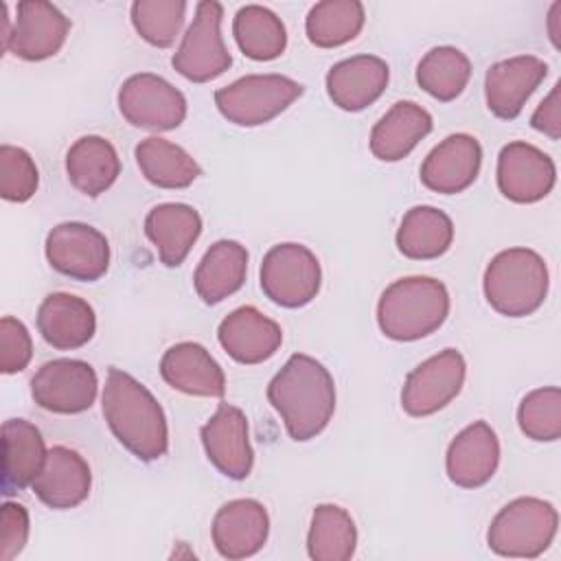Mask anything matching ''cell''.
I'll return each instance as SVG.
<instances>
[{
	"label": "cell",
	"mask_w": 561,
	"mask_h": 561,
	"mask_svg": "<svg viewBox=\"0 0 561 561\" xmlns=\"http://www.w3.org/2000/svg\"><path fill=\"white\" fill-rule=\"evenodd\" d=\"M145 234L167 267H178L202 234V217L188 204H160L145 217Z\"/></svg>",
	"instance_id": "25"
},
{
	"label": "cell",
	"mask_w": 561,
	"mask_h": 561,
	"mask_svg": "<svg viewBox=\"0 0 561 561\" xmlns=\"http://www.w3.org/2000/svg\"><path fill=\"white\" fill-rule=\"evenodd\" d=\"M221 348L239 364L267 362L283 344V329L256 307H239L230 311L217 327Z\"/></svg>",
	"instance_id": "20"
},
{
	"label": "cell",
	"mask_w": 561,
	"mask_h": 561,
	"mask_svg": "<svg viewBox=\"0 0 561 561\" xmlns=\"http://www.w3.org/2000/svg\"><path fill=\"white\" fill-rule=\"evenodd\" d=\"M267 401L285 423L289 438H316L335 412V381L311 355L294 353L267 386Z\"/></svg>",
	"instance_id": "1"
},
{
	"label": "cell",
	"mask_w": 561,
	"mask_h": 561,
	"mask_svg": "<svg viewBox=\"0 0 561 561\" xmlns=\"http://www.w3.org/2000/svg\"><path fill=\"white\" fill-rule=\"evenodd\" d=\"M232 35L241 53L254 61H272L287 48V28L283 20L261 4H245L237 11Z\"/></svg>",
	"instance_id": "32"
},
{
	"label": "cell",
	"mask_w": 561,
	"mask_h": 561,
	"mask_svg": "<svg viewBox=\"0 0 561 561\" xmlns=\"http://www.w3.org/2000/svg\"><path fill=\"white\" fill-rule=\"evenodd\" d=\"M259 283L274 305L287 309L305 307L320 291V261L302 243H278L263 256Z\"/></svg>",
	"instance_id": "7"
},
{
	"label": "cell",
	"mask_w": 561,
	"mask_h": 561,
	"mask_svg": "<svg viewBox=\"0 0 561 561\" xmlns=\"http://www.w3.org/2000/svg\"><path fill=\"white\" fill-rule=\"evenodd\" d=\"M248 274V250L239 241H215L193 274L197 296L206 305H217L239 291Z\"/></svg>",
	"instance_id": "28"
},
{
	"label": "cell",
	"mask_w": 561,
	"mask_h": 561,
	"mask_svg": "<svg viewBox=\"0 0 561 561\" xmlns=\"http://www.w3.org/2000/svg\"><path fill=\"white\" fill-rule=\"evenodd\" d=\"M397 248L414 261L443 256L454 241V224L447 213L434 206H412L397 230Z\"/></svg>",
	"instance_id": "31"
},
{
	"label": "cell",
	"mask_w": 561,
	"mask_h": 561,
	"mask_svg": "<svg viewBox=\"0 0 561 561\" xmlns=\"http://www.w3.org/2000/svg\"><path fill=\"white\" fill-rule=\"evenodd\" d=\"M31 489L48 508L66 511L88 500L92 489V471L88 460L64 445L48 449L39 476Z\"/></svg>",
	"instance_id": "21"
},
{
	"label": "cell",
	"mask_w": 561,
	"mask_h": 561,
	"mask_svg": "<svg viewBox=\"0 0 561 561\" xmlns=\"http://www.w3.org/2000/svg\"><path fill=\"white\" fill-rule=\"evenodd\" d=\"M449 316V291L432 276H405L390 283L377 302L381 333L397 342L432 335Z\"/></svg>",
	"instance_id": "3"
},
{
	"label": "cell",
	"mask_w": 561,
	"mask_h": 561,
	"mask_svg": "<svg viewBox=\"0 0 561 561\" xmlns=\"http://www.w3.org/2000/svg\"><path fill=\"white\" fill-rule=\"evenodd\" d=\"M39 184V171L31 153L22 147H0V195L7 202H28Z\"/></svg>",
	"instance_id": "38"
},
{
	"label": "cell",
	"mask_w": 561,
	"mask_h": 561,
	"mask_svg": "<svg viewBox=\"0 0 561 561\" xmlns=\"http://www.w3.org/2000/svg\"><path fill=\"white\" fill-rule=\"evenodd\" d=\"M199 438L213 467L230 478L245 480L254 465V451L248 436V419L241 408L219 403L215 414L202 425Z\"/></svg>",
	"instance_id": "15"
},
{
	"label": "cell",
	"mask_w": 561,
	"mask_h": 561,
	"mask_svg": "<svg viewBox=\"0 0 561 561\" xmlns=\"http://www.w3.org/2000/svg\"><path fill=\"white\" fill-rule=\"evenodd\" d=\"M184 0H136L131 4V24L136 33L156 48H169L184 24Z\"/></svg>",
	"instance_id": "36"
},
{
	"label": "cell",
	"mask_w": 561,
	"mask_h": 561,
	"mask_svg": "<svg viewBox=\"0 0 561 561\" xmlns=\"http://www.w3.org/2000/svg\"><path fill=\"white\" fill-rule=\"evenodd\" d=\"M517 425L530 440H557L561 436V390L557 386L530 390L517 408Z\"/></svg>",
	"instance_id": "37"
},
{
	"label": "cell",
	"mask_w": 561,
	"mask_h": 561,
	"mask_svg": "<svg viewBox=\"0 0 561 561\" xmlns=\"http://www.w3.org/2000/svg\"><path fill=\"white\" fill-rule=\"evenodd\" d=\"M70 184L85 197H99L121 175V158L103 136H81L66 153Z\"/></svg>",
	"instance_id": "29"
},
{
	"label": "cell",
	"mask_w": 561,
	"mask_h": 561,
	"mask_svg": "<svg viewBox=\"0 0 561 561\" xmlns=\"http://www.w3.org/2000/svg\"><path fill=\"white\" fill-rule=\"evenodd\" d=\"M101 408L114 438L140 460H158L169 449V425L151 390L121 368H110Z\"/></svg>",
	"instance_id": "2"
},
{
	"label": "cell",
	"mask_w": 561,
	"mask_h": 561,
	"mask_svg": "<svg viewBox=\"0 0 561 561\" xmlns=\"http://www.w3.org/2000/svg\"><path fill=\"white\" fill-rule=\"evenodd\" d=\"M123 118L140 129L169 131L186 118V99L167 79L153 72H138L123 81L118 90Z\"/></svg>",
	"instance_id": "9"
},
{
	"label": "cell",
	"mask_w": 561,
	"mask_h": 561,
	"mask_svg": "<svg viewBox=\"0 0 561 561\" xmlns=\"http://www.w3.org/2000/svg\"><path fill=\"white\" fill-rule=\"evenodd\" d=\"M467 364L460 351L445 348L408 373L401 388V408L410 416H430L449 405L462 390Z\"/></svg>",
	"instance_id": "10"
},
{
	"label": "cell",
	"mask_w": 561,
	"mask_h": 561,
	"mask_svg": "<svg viewBox=\"0 0 561 561\" xmlns=\"http://www.w3.org/2000/svg\"><path fill=\"white\" fill-rule=\"evenodd\" d=\"M548 33L554 48H561V2H554L548 11Z\"/></svg>",
	"instance_id": "42"
},
{
	"label": "cell",
	"mask_w": 561,
	"mask_h": 561,
	"mask_svg": "<svg viewBox=\"0 0 561 561\" xmlns=\"http://www.w3.org/2000/svg\"><path fill=\"white\" fill-rule=\"evenodd\" d=\"M482 164V147L469 134H451L440 140L421 164V182L440 195H456L469 188Z\"/></svg>",
	"instance_id": "18"
},
{
	"label": "cell",
	"mask_w": 561,
	"mask_h": 561,
	"mask_svg": "<svg viewBox=\"0 0 561 561\" xmlns=\"http://www.w3.org/2000/svg\"><path fill=\"white\" fill-rule=\"evenodd\" d=\"M37 331L57 351L85 346L96 331V313L88 300L75 294H48L37 309Z\"/></svg>",
	"instance_id": "23"
},
{
	"label": "cell",
	"mask_w": 561,
	"mask_h": 561,
	"mask_svg": "<svg viewBox=\"0 0 561 561\" xmlns=\"http://www.w3.org/2000/svg\"><path fill=\"white\" fill-rule=\"evenodd\" d=\"M357 548L351 513L337 504H318L311 515L307 552L313 561H348Z\"/></svg>",
	"instance_id": "33"
},
{
	"label": "cell",
	"mask_w": 561,
	"mask_h": 561,
	"mask_svg": "<svg viewBox=\"0 0 561 561\" xmlns=\"http://www.w3.org/2000/svg\"><path fill=\"white\" fill-rule=\"evenodd\" d=\"M42 432L26 419L2 423V493L11 495L33 484L46 460Z\"/></svg>",
	"instance_id": "26"
},
{
	"label": "cell",
	"mask_w": 561,
	"mask_h": 561,
	"mask_svg": "<svg viewBox=\"0 0 561 561\" xmlns=\"http://www.w3.org/2000/svg\"><path fill=\"white\" fill-rule=\"evenodd\" d=\"M471 79L469 57L454 46H436L416 66V83L436 101L449 103L462 94Z\"/></svg>",
	"instance_id": "35"
},
{
	"label": "cell",
	"mask_w": 561,
	"mask_h": 561,
	"mask_svg": "<svg viewBox=\"0 0 561 561\" xmlns=\"http://www.w3.org/2000/svg\"><path fill=\"white\" fill-rule=\"evenodd\" d=\"M557 508L541 497H517L500 508L486 530L489 548L500 557L535 559L554 541Z\"/></svg>",
	"instance_id": "5"
},
{
	"label": "cell",
	"mask_w": 561,
	"mask_h": 561,
	"mask_svg": "<svg viewBox=\"0 0 561 561\" xmlns=\"http://www.w3.org/2000/svg\"><path fill=\"white\" fill-rule=\"evenodd\" d=\"M99 392L96 370L83 359H53L31 379L33 401L55 414H81L92 408Z\"/></svg>",
	"instance_id": "12"
},
{
	"label": "cell",
	"mask_w": 561,
	"mask_h": 561,
	"mask_svg": "<svg viewBox=\"0 0 561 561\" xmlns=\"http://www.w3.org/2000/svg\"><path fill=\"white\" fill-rule=\"evenodd\" d=\"M302 90V83L283 75H245L219 88L215 105L228 123L259 127L285 112Z\"/></svg>",
	"instance_id": "6"
},
{
	"label": "cell",
	"mask_w": 561,
	"mask_h": 561,
	"mask_svg": "<svg viewBox=\"0 0 561 561\" xmlns=\"http://www.w3.org/2000/svg\"><path fill=\"white\" fill-rule=\"evenodd\" d=\"M559 92H561V85L557 83L550 90V94L537 105V110L530 116V125L537 131H541L548 138H552V140H559V136H561V101H559Z\"/></svg>",
	"instance_id": "41"
},
{
	"label": "cell",
	"mask_w": 561,
	"mask_h": 561,
	"mask_svg": "<svg viewBox=\"0 0 561 561\" xmlns=\"http://www.w3.org/2000/svg\"><path fill=\"white\" fill-rule=\"evenodd\" d=\"M28 528V511L18 502H4L0 508V561H11L24 550Z\"/></svg>",
	"instance_id": "40"
},
{
	"label": "cell",
	"mask_w": 561,
	"mask_h": 561,
	"mask_svg": "<svg viewBox=\"0 0 561 561\" xmlns=\"http://www.w3.org/2000/svg\"><path fill=\"white\" fill-rule=\"evenodd\" d=\"M70 33V20L50 2L24 0L11 24V35L2 46L24 61H42L61 50Z\"/></svg>",
	"instance_id": "14"
},
{
	"label": "cell",
	"mask_w": 561,
	"mask_h": 561,
	"mask_svg": "<svg viewBox=\"0 0 561 561\" xmlns=\"http://www.w3.org/2000/svg\"><path fill=\"white\" fill-rule=\"evenodd\" d=\"M162 379L193 397H224L226 375L215 357L197 342H180L164 351L160 359Z\"/></svg>",
	"instance_id": "24"
},
{
	"label": "cell",
	"mask_w": 561,
	"mask_h": 561,
	"mask_svg": "<svg viewBox=\"0 0 561 561\" xmlns=\"http://www.w3.org/2000/svg\"><path fill=\"white\" fill-rule=\"evenodd\" d=\"M210 535L215 550L224 559H248L265 546L270 535V515L259 500H230L215 513Z\"/></svg>",
	"instance_id": "16"
},
{
	"label": "cell",
	"mask_w": 561,
	"mask_h": 561,
	"mask_svg": "<svg viewBox=\"0 0 561 561\" xmlns=\"http://www.w3.org/2000/svg\"><path fill=\"white\" fill-rule=\"evenodd\" d=\"M33 357V340L24 322L13 316L0 320V370L4 375L22 373Z\"/></svg>",
	"instance_id": "39"
},
{
	"label": "cell",
	"mask_w": 561,
	"mask_h": 561,
	"mask_svg": "<svg viewBox=\"0 0 561 561\" xmlns=\"http://www.w3.org/2000/svg\"><path fill=\"white\" fill-rule=\"evenodd\" d=\"M390 68L381 57L355 55L337 61L327 72V94L344 112L373 105L386 90Z\"/></svg>",
	"instance_id": "22"
},
{
	"label": "cell",
	"mask_w": 561,
	"mask_h": 561,
	"mask_svg": "<svg viewBox=\"0 0 561 561\" xmlns=\"http://www.w3.org/2000/svg\"><path fill=\"white\" fill-rule=\"evenodd\" d=\"M224 7L215 0H202L188 24L171 66L193 83H206L232 66V57L221 35Z\"/></svg>",
	"instance_id": "8"
},
{
	"label": "cell",
	"mask_w": 561,
	"mask_h": 561,
	"mask_svg": "<svg viewBox=\"0 0 561 561\" xmlns=\"http://www.w3.org/2000/svg\"><path fill=\"white\" fill-rule=\"evenodd\" d=\"M44 250L50 267L75 280L94 283L110 267V241L83 221L57 224L46 234Z\"/></svg>",
	"instance_id": "11"
},
{
	"label": "cell",
	"mask_w": 561,
	"mask_h": 561,
	"mask_svg": "<svg viewBox=\"0 0 561 561\" xmlns=\"http://www.w3.org/2000/svg\"><path fill=\"white\" fill-rule=\"evenodd\" d=\"M432 131V116L414 101L394 103L370 131V151L383 162L403 160Z\"/></svg>",
	"instance_id": "27"
},
{
	"label": "cell",
	"mask_w": 561,
	"mask_h": 561,
	"mask_svg": "<svg viewBox=\"0 0 561 561\" xmlns=\"http://www.w3.org/2000/svg\"><path fill=\"white\" fill-rule=\"evenodd\" d=\"M548 75V64L535 55H517L502 59L486 70L484 99L491 114L513 121L530 94Z\"/></svg>",
	"instance_id": "17"
},
{
	"label": "cell",
	"mask_w": 561,
	"mask_h": 561,
	"mask_svg": "<svg viewBox=\"0 0 561 561\" xmlns=\"http://www.w3.org/2000/svg\"><path fill=\"white\" fill-rule=\"evenodd\" d=\"M500 465V440L486 421L467 425L447 447V478L460 489L486 484Z\"/></svg>",
	"instance_id": "19"
},
{
	"label": "cell",
	"mask_w": 561,
	"mask_h": 561,
	"mask_svg": "<svg viewBox=\"0 0 561 561\" xmlns=\"http://www.w3.org/2000/svg\"><path fill=\"white\" fill-rule=\"evenodd\" d=\"M548 265L530 248L497 252L484 270V298L502 316L524 318L535 313L548 296Z\"/></svg>",
	"instance_id": "4"
},
{
	"label": "cell",
	"mask_w": 561,
	"mask_h": 561,
	"mask_svg": "<svg viewBox=\"0 0 561 561\" xmlns=\"http://www.w3.org/2000/svg\"><path fill=\"white\" fill-rule=\"evenodd\" d=\"M134 156L145 180L158 188H186L202 175V167L186 149L160 136L140 140Z\"/></svg>",
	"instance_id": "30"
},
{
	"label": "cell",
	"mask_w": 561,
	"mask_h": 561,
	"mask_svg": "<svg viewBox=\"0 0 561 561\" xmlns=\"http://www.w3.org/2000/svg\"><path fill=\"white\" fill-rule=\"evenodd\" d=\"M366 22L357 0H324L309 9L305 20L307 39L318 48H337L359 35Z\"/></svg>",
	"instance_id": "34"
},
{
	"label": "cell",
	"mask_w": 561,
	"mask_h": 561,
	"mask_svg": "<svg viewBox=\"0 0 561 561\" xmlns=\"http://www.w3.org/2000/svg\"><path fill=\"white\" fill-rule=\"evenodd\" d=\"M557 182L552 158L530 142L515 140L502 147L497 156V188L515 204H535L543 199Z\"/></svg>",
	"instance_id": "13"
}]
</instances>
